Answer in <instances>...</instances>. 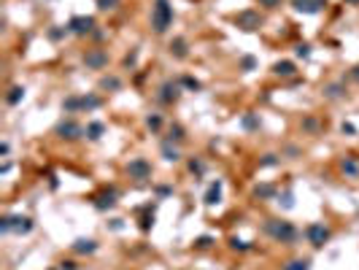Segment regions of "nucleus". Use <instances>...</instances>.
<instances>
[{"instance_id": "6", "label": "nucleus", "mask_w": 359, "mask_h": 270, "mask_svg": "<svg viewBox=\"0 0 359 270\" xmlns=\"http://www.w3.org/2000/svg\"><path fill=\"white\" fill-rule=\"evenodd\" d=\"M127 173H130V178H138V181H146V178L151 176V165L146 162L143 157H135L133 162L127 165Z\"/></svg>"}, {"instance_id": "7", "label": "nucleus", "mask_w": 359, "mask_h": 270, "mask_svg": "<svg viewBox=\"0 0 359 270\" xmlns=\"http://www.w3.org/2000/svg\"><path fill=\"white\" fill-rule=\"evenodd\" d=\"M95 27V19L92 17H73L68 22V30L70 33H76V36H84V33H92Z\"/></svg>"}, {"instance_id": "16", "label": "nucleus", "mask_w": 359, "mask_h": 270, "mask_svg": "<svg viewBox=\"0 0 359 270\" xmlns=\"http://www.w3.org/2000/svg\"><path fill=\"white\" fill-rule=\"evenodd\" d=\"M114 203H116V192H114V189H111V192H103L98 200H95V206H98L100 211H105V208H111Z\"/></svg>"}, {"instance_id": "39", "label": "nucleus", "mask_w": 359, "mask_h": 270, "mask_svg": "<svg viewBox=\"0 0 359 270\" xmlns=\"http://www.w3.org/2000/svg\"><path fill=\"white\" fill-rule=\"evenodd\" d=\"M351 76H354V78H357V81H359V68H354V73H351Z\"/></svg>"}, {"instance_id": "22", "label": "nucleus", "mask_w": 359, "mask_h": 270, "mask_svg": "<svg viewBox=\"0 0 359 270\" xmlns=\"http://www.w3.org/2000/svg\"><path fill=\"white\" fill-rule=\"evenodd\" d=\"M162 154H165V159H168V162H176V159H179V152H176V149H170V143H162Z\"/></svg>"}, {"instance_id": "17", "label": "nucleus", "mask_w": 359, "mask_h": 270, "mask_svg": "<svg viewBox=\"0 0 359 270\" xmlns=\"http://www.w3.org/2000/svg\"><path fill=\"white\" fill-rule=\"evenodd\" d=\"M273 71L278 73V76H292V73H295V62H276V68H273Z\"/></svg>"}, {"instance_id": "14", "label": "nucleus", "mask_w": 359, "mask_h": 270, "mask_svg": "<svg viewBox=\"0 0 359 270\" xmlns=\"http://www.w3.org/2000/svg\"><path fill=\"white\" fill-rule=\"evenodd\" d=\"M170 54H173V57H179V59H184L186 54H189L184 38H173V41H170Z\"/></svg>"}, {"instance_id": "38", "label": "nucleus", "mask_w": 359, "mask_h": 270, "mask_svg": "<svg viewBox=\"0 0 359 270\" xmlns=\"http://www.w3.org/2000/svg\"><path fill=\"white\" fill-rule=\"evenodd\" d=\"M135 57H138V54H127V57H124V65H127V68H130V65H135Z\"/></svg>"}, {"instance_id": "29", "label": "nucleus", "mask_w": 359, "mask_h": 270, "mask_svg": "<svg viewBox=\"0 0 359 270\" xmlns=\"http://www.w3.org/2000/svg\"><path fill=\"white\" fill-rule=\"evenodd\" d=\"M343 95V87L340 84H332V87H327V97H340Z\"/></svg>"}, {"instance_id": "35", "label": "nucleus", "mask_w": 359, "mask_h": 270, "mask_svg": "<svg viewBox=\"0 0 359 270\" xmlns=\"http://www.w3.org/2000/svg\"><path fill=\"white\" fill-rule=\"evenodd\" d=\"M240 65H243V71H251V68H254V57H243V62H240Z\"/></svg>"}, {"instance_id": "2", "label": "nucleus", "mask_w": 359, "mask_h": 270, "mask_svg": "<svg viewBox=\"0 0 359 270\" xmlns=\"http://www.w3.org/2000/svg\"><path fill=\"white\" fill-rule=\"evenodd\" d=\"M265 230H267V235H273V238H276V241H281V243H292L297 238V230L292 227L289 222H278V219L265 222Z\"/></svg>"}, {"instance_id": "28", "label": "nucleus", "mask_w": 359, "mask_h": 270, "mask_svg": "<svg viewBox=\"0 0 359 270\" xmlns=\"http://www.w3.org/2000/svg\"><path fill=\"white\" fill-rule=\"evenodd\" d=\"M343 171H346V173H351V176H357V173H359V168H357V162H354V159H346V162H343Z\"/></svg>"}, {"instance_id": "15", "label": "nucleus", "mask_w": 359, "mask_h": 270, "mask_svg": "<svg viewBox=\"0 0 359 270\" xmlns=\"http://www.w3.org/2000/svg\"><path fill=\"white\" fill-rule=\"evenodd\" d=\"M219 200H221V181H214L208 187V192H205V203H208V206H216Z\"/></svg>"}, {"instance_id": "10", "label": "nucleus", "mask_w": 359, "mask_h": 270, "mask_svg": "<svg viewBox=\"0 0 359 270\" xmlns=\"http://www.w3.org/2000/svg\"><path fill=\"white\" fill-rule=\"evenodd\" d=\"M235 22H238V27H243V30H257L262 24V19L257 11H243V14H238Z\"/></svg>"}, {"instance_id": "9", "label": "nucleus", "mask_w": 359, "mask_h": 270, "mask_svg": "<svg viewBox=\"0 0 359 270\" xmlns=\"http://www.w3.org/2000/svg\"><path fill=\"white\" fill-rule=\"evenodd\" d=\"M81 133H84V130L79 127L76 122H70V119H68V122H60L57 124V135H60V138H68V141H76Z\"/></svg>"}, {"instance_id": "4", "label": "nucleus", "mask_w": 359, "mask_h": 270, "mask_svg": "<svg viewBox=\"0 0 359 270\" xmlns=\"http://www.w3.org/2000/svg\"><path fill=\"white\" fill-rule=\"evenodd\" d=\"M100 103H103L100 97H68L65 100V111H79V108L95 111V108H100Z\"/></svg>"}, {"instance_id": "25", "label": "nucleus", "mask_w": 359, "mask_h": 270, "mask_svg": "<svg viewBox=\"0 0 359 270\" xmlns=\"http://www.w3.org/2000/svg\"><path fill=\"white\" fill-rule=\"evenodd\" d=\"M146 124H149V130H160V127H162V119L157 116V114H151V116L146 119Z\"/></svg>"}, {"instance_id": "1", "label": "nucleus", "mask_w": 359, "mask_h": 270, "mask_svg": "<svg viewBox=\"0 0 359 270\" xmlns=\"http://www.w3.org/2000/svg\"><path fill=\"white\" fill-rule=\"evenodd\" d=\"M170 24H173V6L168 0H157L154 8H151V27H154V33H165Z\"/></svg>"}, {"instance_id": "8", "label": "nucleus", "mask_w": 359, "mask_h": 270, "mask_svg": "<svg viewBox=\"0 0 359 270\" xmlns=\"http://www.w3.org/2000/svg\"><path fill=\"white\" fill-rule=\"evenodd\" d=\"M327 6V0H292V8L300 14H319Z\"/></svg>"}, {"instance_id": "26", "label": "nucleus", "mask_w": 359, "mask_h": 270, "mask_svg": "<svg viewBox=\"0 0 359 270\" xmlns=\"http://www.w3.org/2000/svg\"><path fill=\"white\" fill-rule=\"evenodd\" d=\"M116 6H119V0H98L100 11H108V8H116Z\"/></svg>"}, {"instance_id": "5", "label": "nucleus", "mask_w": 359, "mask_h": 270, "mask_svg": "<svg viewBox=\"0 0 359 270\" xmlns=\"http://www.w3.org/2000/svg\"><path fill=\"white\" fill-rule=\"evenodd\" d=\"M305 235H308V241H311V246H316V249L330 241V230H327L324 224H308Z\"/></svg>"}, {"instance_id": "33", "label": "nucleus", "mask_w": 359, "mask_h": 270, "mask_svg": "<svg viewBox=\"0 0 359 270\" xmlns=\"http://www.w3.org/2000/svg\"><path fill=\"white\" fill-rule=\"evenodd\" d=\"M297 54H300V57H308V54H311V46H308V43H300V46H297Z\"/></svg>"}, {"instance_id": "40", "label": "nucleus", "mask_w": 359, "mask_h": 270, "mask_svg": "<svg viewBox=\"0 0 359 270\" xmlns=\"http://www.w3.org/2000/svg\"><path fill=\"white\" fill-rule=\"evenodd\" d=\"M346 3H359V0H346Z\"/></svg>"}, {"instance_id": "31", "label": "nucleus", "mask_w": 359, "mask_h": 270, "mask_svg": "<svg viewBox=\"0 0 359 270\" xmlns=\"http://www.w3.org/2000/svg\"><path fill=\"white\" fill-rule=\"evenodd\" d=\"M195 246H197V249H208V246H211V238H208V235L197 238V241H195Z\"/></svg>"}, {"instance_id": "27", "label": "nucleus", "mask_w": 359, "mask_h": 270, "mask_svg": "<svg viewBox=\"0 0 359 270\" xmlns=\"http://www.w3.org/2000/svg\"><path fill=\"white\" fill-rule=\"evenodd\" d=\"M181 84H184V87H189V89H195V92L200 89V81H197V78H192V76H184V78H181Z\"/></svg>"}, {"instance_id": "32", "label": "nucleus", "mask_w": 359, "mask_h": 270, "mask_svg": "<svg viewBox=\"0 0 359 270\" xmlns=\"http://www.w3.org/2000/svg\"><path fill=\"white\" fill-rule=\"evenodd\" d=\"M243 127H249V130L259 127V122H257V116H246V119H243Z\"/></svg>"}, {"instance_id": "23", "label": "nucleus", "mask_w": 359, "mask_h": 270, "mask_svg": "<svg viewBox=\"0 0 359 270\" xmlns=\"http://www.w3.org/2000/svg\"><path fill=\"white\" fill-rule=\"evenodd\" d=\"M100 87H103V89H119V87H122V81L111 76V78H103V81H100Z\"/></svg>"}, {"instance_id": "3", "label": "nucleus", "mask_w": 359, "mask_h": 270, "mask_svg": "<svg viewBox=\"0 0 359 270\" xmlns=\"http://www.w3.org/2000/svg\"><path fill=\"white\" fill-rule=\"evenodd\" d=\"M0 230H3V232H11V230H17V232H30V230H33V222H30L27 216H3L0 219Z\"/></svg>"}, {"instance_id": "37", "label": "nucleus", "mask_w": 359, "mask_h": 270, "mask_svg": "<svg viewBox=\"0 0 359 270\" xmlns=\"http://www.w3.org/2000/svg\"><path fill=\"white\" fill-rule=\"evenodd\" d=\"M276 162H278V159H276V154H267V157L262 159V165H276Z\"/></svg>"}, {"instance_id": "18", "label": "nucleus", "mask_w": 359, "mask_h": 270, "mask_svg": "<svg viewBox=\"0 0 359 270\" xmlns=\"http://www.w3.org/2000/svg\"><path fill=\"white\" fill-rule=\"evenodd\" d=\"M24 97V89L22 87H11V89H8V106H17V103H19V100H22Z\"/></svg>"}, {"instance_id": "34", "label": "nucleus", "mask_w": 359, "mask_h": 270, "mask_svg": "<svg viewBox=\"0 0 359 270\" xmlns=\"http://www.w3.org/2000/svg\"><path fill=\"white\" fill-rule=\"evenodd\" d=\"M259 6H265V8H276V6H281V0H259Z\"/></svg>"}, {"instance_id": "12", "label": "nucleus", "mask_w": 359, "mask_h": 270, "mask_svg": "<svg viewBox=\"0 0 359 270\" xmlns=\"http://www.w3.org/2000/svg\"><path fill=\"white\" fill-rule=\"evenodd\" d=\"M73 251H79V254H92V251H98V243H95L92 238H79V241L73 243Z\"/></svg>"}, {"instance_id": "36", "label": "nucleus", "mask_w": 359, "mask_h": 270, "mask_svg": "<svg viewBox=\"0 0 359 270\" xmlns=\"http://www.w3.org/2000/svg\"><path fill=\"white\" fill-rule=\"evenodd\" d=\"M189 171L192 173H203V165L197 162V159H192V162H189Z\"/></svg>"}, {"instance_id": "30", "label": "nucleus", "mask_w": 359, "mask_h": 270, "mask_svg": "<svg viewBox=\"0 0 359 270\" xmlns=\"http://www.w3.org/2000/svg\"><path fill=\"white\" fill-rule=\"evenodd\" d=\"M232 249H240V251H249V249H251V243H246V241H238V238H232Z\"/></svg>"}, {"instance_id": "19", "label": "nucleus", "mask_w": 359, "mask_h": 270, "mask_svg": "<svg viewBox=\"0 0 359 270\" xmlns=\"http://www.w3.org/2000/svg\"><path fill=\"white\" fill-rule=\"evenodd\" d=\"M100 135H103V124H100V122H92V124L87 127V138H92V141H98Z\"/></svg>"}, {"instance_id": "11", "label": "nucleus", "mask_w": 359, "mask_h": 270, "mask_svg": "<svg viewBox=\"0 0 359 270\" xmlns=\"http://www.w3.org/2000/svg\"><path fill=\"white\" fill-rule=\"evenodd\" d=\"M84 62H87V68H103V65L108 62V57H105L103 49H95V52H89L87 57H84Z\"/></svg>"}, {"instance_id": "21", "label": "nucleus", "mask_w": 359, "mask_h": 270, "mask_svg": "<svg viewBox=\"0 0 359 270\" xmlns=\"http://www.w3.org/2000/svg\"><path fill=\"white\" fill-rule=\"evenodd\" d=\"M284 270H311V262H308V259H295V262H289Z\"/></svg>"}, {"instance_id": "20", "label": "nucleus", "mask_w": 359, "mask_h": 270, "mask_svg": "<svg viewBox=\"0 0 359 270\" xmlns=\"http://www.w3.org/2000/svg\"><path fill=\"white\" fill-rule=\"evenodd\" d=\"M254 194H257V197H262V200H265V197H273V194H276V187H267V184H262V187L254 189Z\"/></svg>"}, {"instance_id": "24", "label": "nucleus", "mask_w": 359, "mask_h": 270, "mask_svg": "<svg viewBox=\"0 0 359 270\" xmlns=\"http://www.w3.org/2000/svg\"><path fill=\"white\" fill-rule=\"evenodd\" d=\"M181 138H184V127H181V124H173V127H170V141H181Z\"/></svg>"}, {"instance_id": "13", "label": "nucleus", "mask_w": 359, "mask_h": 270, "mask_svg": "<svg viewBox=\"0 0 359 270\" xmlns=\"http://www.w3.org/2000/svg\"><path fill=\"white\" fill-rule=\"evenodd\" d=\"M162 103H173V100H179V84H173V81H165L162 84Z\"/></svg>"}]
</instances>
